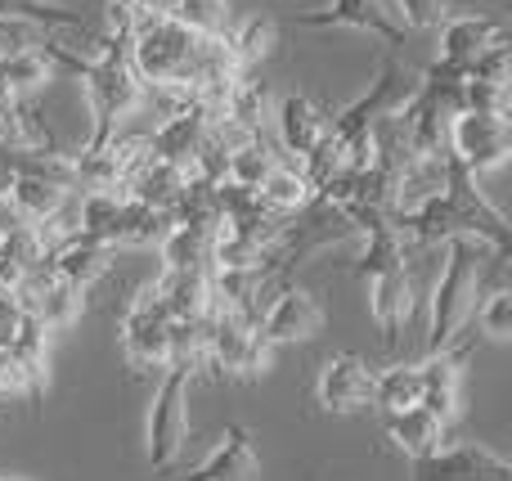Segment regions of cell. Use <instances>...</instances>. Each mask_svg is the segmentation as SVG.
I'll return each mask as SVG.
<instances>
[{"label": "cell", "mask_w": 512, "mask_h": 481, "mask_svg": "<svg viewBox=\"0 0 512 481\" xmlns=\"http://www.w3.org/2000/svg\"><path fill=\"white\" fill-rule=\"evenodd\" d=\"M391 225L405 243H445L454 234H468V239H481L486 248L504 252V257L512 248L508 216L481 194L477 176L450 149H445V189L436 198H427L418 212L391 216Z\"/></svg>", "instance_id": "6da1fadb"}, {"label": "cell", "mask_w": 512, "mask_h": 481, "mask_svg": "<svg viewBox=\"0 0 512 481\" xmlns=\"http://www.w3.org/2000/svg\"><path fill=\"white\" fill-rule=\"evenodd\" d=\"M504 252L486 248L481 239H468V234H454V239L441 243V270L432 279V324H427V351H445L454 347V333L468 324L472 306H477V293L490 284L499 266H504Z\"/></svg>", "instance_id": "7a4b0ae2"}, {"label": "cell", "mask_w": 512, "mask_h": 481, "mask_svg": "<svg viewBox=\"0 0 512 481\" xmlns=\"http://www.w3.org/2000/svg\"><path fill=\"white\" fill-rule=\"evenodd\" d=\"M86 90V104H90V140L81 144V153H99L108 140L117 135V126L144 104V81L140 72L131 68V41H117V36L99 32L95 36V50L81 59V68L72 72Z\"/></svg>", "instance_id": "3957f363"}, {"label": "cell", "mask_w": 512, "mask_h": 481, "mask_svg": "<svg viewBox=\"0 0 512 481\" xmlns=\"http://www.w3.org/2000/svg\"><path fill=\"white\" fill-rule=\"evenodd\" d=\"M360 234H364V248L355 257V275L369 288V315L378 324L382 342H396V333L405 329L418 306L405 275V239L396 234L391 221H378Z\"/></svg>", "instance_id": "277c9868"}, {"label": "cell", "mask_w": 512, "mask_h": 481, "mask_svg": "<svg viewBox=\"0 0 512 481\" xmlns=\"http://www.w3.org/2000/svg\"><path fill=\"white\" fill-rule=\"evenodd\" d=\"M189 378L194 369L189 365H167L162 374L158 392L149 401V419H144V459H149L158 473L176 468L180 450H185V437H189Z\"/></svg>", "instance_id": "5b68a950"}, {"label": "cell", "mask_w": 512, "mask_h": 481, "mask_svg": "<svg viewBox=\"0 0 512 481\" xmlns=\"http://www.w3.org/2000/svg\"><path fill=\"white\" fill-rule=\"evenodd\" d=\"M203 365L216 378H256L270 365V342L256 333V315L243 311H212L207 315V351Z\"/></svg>", "instance_id": "8992f818"}, {"label": "cell", "mask_w": 512, "mask_h": 481, "mask_svg": "<svg viewBox=\"0 0 512 481\" xmlns=\"http://www.w3.org/2000/svg\"><path fill=\"white\" fill-rule=\"evenodd\" d=\"M414 86H418V72L409 68L405 59L387 54L378 77L369 81V90H364L355 104H346L342 113H328V135H333V140H346V135H355V131H373L382 117H391L409 95H414Z\"/></svg>", "instance_id": "52a82bcc"}, {"label": "cell", "mask_w": 512, "mask_h": 481, "mask_svg": "<svg viewBox=\"0 0 512 481\" xmlns=\"http://www.w3.org/2000/svg\"><path fill=\"white\" fill-rule=\"evenodd\" d=\"M445 149H450L472 176L504 167L512 153L508 113H495V108H459V113L450 117V131H445Z\"/></svg>", "instance_id": "ba28073f"}, {"label": "cell", "mask_w": 512, "mask_h": 481, "mask_svg": "<svg viewBox=\"0 0 512 481\" xmlns=\"http://www.w3.org/2000/svg\"><path fill=\"white\" fill-rule=\"evenodd\" d=\"M122 351L131 369H167L171 365V315L153 293V279L135 288L122 315Z\"/></svg>", "instance_id": "9c48e42d"}, {"label": "cell", "mask_w": 512, "mask_h": 481, "mask_svg": "<svg viewBox=\"0 0 512 481\" xmlns=\"http://www.w3.org/2000/svg\"><path fill=\"white\" fill-rule=\"evenodd\" d=\"M409 481H512V464L481 441H459L409 459Z\"/></svg>", "instance_id": "30bf717a"}, {"label": "cell", "mask_w": 512, "mask_h": 481, "mask_svg": "<svg viewBox=\"0 0 512 481\" xmlns=\"http://www.w3.org/2000/svg\"><path fill=\"white\" fill-rule=\"evenodd\" d=\"M9 297L18 302V311L41 320L45 329H68V324H77L81 306H86V297H81L72 284H63V279L50 270V261H36L32 270H23L18 284L9 288Z\"/></svg>", "instance_id": "8fae6325"}, {"label": "cell", "mask_w": 512, "mask_h": 481, "mask_svg": "<svg viewBox=\"0 0 512 481\" xmlns=\"http://www.w3.org/2000/svg\"><path fill=\"white\" fill-rule=\"evenodd\" d=\"M373 383H378V369H369L351 351H337L319 365L315 401L324 414H360L373 405Z\"/></svg>", "instance_id": "7c38bea8"}, {"label": "cell", "mask_w": 512, "mask_h": 481, "mask_svg": "<svg viewBox=\"0 0 512 481\" xmlns=\"http://www.w3.org/2000/svg\"><path fill=\"white\" fill-rule=\"evenodd\" d=\"M319 324H324V311H319V302L306 293V288H279L274 302L256 315V333H261L270 347L315 338Z\"/></svg>", "instance_id": "4fadbf2b"}, {"label": "cell", "mask_w": 512, "mask_h": 481, "mask_svg": "<svg viewBox=\"0 0 512 481\" xmlns=\"http://www.w3.org/2000/svg\"><path fill=\"white\" fill-rule=\"evenodd\" d=\"M297 27H351V32L382 36L387 45H405V27L391 18L387 0H328L324 9L297 14Z\"/></svg>", "instance_id": "5bb4252c"}, {"label": "cell", "mask_w": 512, "mask_h": 481, "mask_svg": "<svg viewBox=\"0 0 512 481\" xmlns=\"http://www.w3.org/2000/svg\"><path fill=\"white\" fill-rule=\"evenodd\" d=\"M207 126H212V108H203L198 99H189V104H180L176 113H167L158 122V131L149 135V149L153 158L162 162H176V167H194V153L203 149L207 140Z\"/></svg>", "instance_id": "9a60e30c"}, {"label": "cell", "mask_w": 512, "mask_h": 481, "mask_svg": "<svg viewBox=\"0 0 512 481\" xmlns=\"http://www.w3.org/2000/svg\"><path fill=\"white\" fill-rule=\"evenodd\" d=\"M270 117H274V135H279V149L292 153L297 162L306 158V153L328 135V113H324V108H319L310 95H297V90H292V95H283V99H274Z\"/></svg>", "instance_id": "2e32d148"}, {"label": "cell", "mask_w": 512, "mask_h": 481, "mask_svg": "<svg viewBox=\"0 0 512 481\" xmlns=\"http://www.w3.org/2000/svg\"><path fill=\"white\" fill-rule=\"evenodd\" d=\"M441 189H445V153H400L396 180H391V216L418 212Z\"/></svg>", "instance_id": "e0dca14e"}, {"label": "cell", "mask_w": 512, "mask_h": 481, "mask_svg": "<svg viewBox=\"0 0 512 481\" xmlns=\"http://www.w3.org/2000/svg\"><path fill=\"white\" fill-rule=\"evenodd\" d=\"M50 270L63 279V284H72L81 297L90 293V288L99 284V279L113 270V248L99 239H86V234H77V239H68L63 248H54L50 257Z\"/></svg>", "instance_id": "ac0fdd59"}, {"label": "cell", "mask_w": 512, "mask_h": 481, "mask_svg": "<svg viewBox=\"0 0 512 481\" xmlns=\"http://www.w3.org/2000/svg\"><path fill=\"white\" fill-rule=\"evenodd\" d=\"M153 293L171 320H207L212 315V270H162Z\"/></svg>", "instance_id": "d6986e66"}, {"label": "cell", "mask_w": 512, "mask_h": 481, "mask_svg": "<svg viewBox=\"0 0 512 481\" xmlns=\"http://www.w3.org/2000/svg\"><path fill=\"white\" fill-rule=\"evenodd\" d=\"M436 32H441V54H436V59L454 63V68H468L486 45H495L499 36H508L504 23H499V18H486V14H450Z\"/></svg>", "instance_id": "ffe728a7"}, {"label": "cell", "mask_w": 512, "mask_h": 481, "mask_svg": "<svg viewBox=\"0 0 512 481\" xmlns=\"http://www.w3.org/2000/svg\"><path fill=\"white\" fill-rule=\"evenodd\" d=\"M256 473H261V464H256V455H252L248 428L230 423V428L221 432V441L212 446V455L189 473V481H256Z\"/></svg>", "instance_id": "44dd1931"}, {"label": "cell", "mask_w": 512, "mask_h": 481, "mask_svg": "<svg viewBox=\"0 0 512 481\" xmlns=\"http://www.w3.org/2000/svg\"><path fill=\"white\" fill-rule=\"evenodd\" d=\"M256 198H261L270 212H279V216H297V212H306L310 203H315V185L306 180V171H301V162L297 158H279L270 167V176L256 185Z\"/></svg>", "instance_id": "7402d4cb"}, {"label": "cell", "mask_w": 512, "mask_h": 481, "mask_svg": "<svg viewBox=\"0 0 512 481\" xmlns=\"http://www.w3.org/2000/svg\"><path fill=\"white\" fill-rule=\"evenodd\" d=\"M0 144L5 149H63L50 126L36 117L32 99H14L5 86H0Z\"/></svg>", "instance_id": "603a6c76"}, {"label": "cell", "mask_w": 512, "mask_h": 481, "mask_svg": "<svg viewBox=\"0 0 512 481\" xmlns=\"http://www.w3.org/2000/svg\"><path fill=\"white\" fill-rule=\"evenodd\" d=\"M68 194L72 189L59 185V180H50V176L9 171V212H14V221H23V225H36L41 216H50Z\"/></svg>", "instance_id": "cb8c5ba5"}, {"label": "cell", "mask_w": 512, "mask_h": 481, "mask_svg": "<svg viewBox=\"0 0 512 481\" xmlns=\"http://www.w3.org/2000/svg\"><path fill=\"white\" fill-rule=\"evenodd\" d=\"M445 423L436 414H427L423 405H409V410H396L387 414V437L400 455L418 459V455H432L436 446H445Z\"/></svg>", "instance_id": "d4e9b609"}, {"label": "cell", "mask_w": 512, "mask_h": 481, "mask_svg": "<svg viewBox=\"0 0 512 481\" xmlns=\"http://www.w3.org/2000/svg\"><path fill=\"white\" fill-rule=\"evenodd\" d=\"M225 41H230V54H234V63H239V72H256L274 54V45H279V23L265 14L234 18Z\"/></svg>", "instance_id": "484cf974"}, {"label": "cell", "mask_w": 512, "mask_h": 481, "mask_svg": "<svg viewBox=\"0 0 512 481\" xmlns=\"http://www.w3.org/2000/svg\"><path fill=\"white\" fill-rule=\"evenodd\" d=\"M185 185H189V171L185 167L153 158L149 167L131 180L126 198H135V203H144V207H162V212H171V207L180 203V194H185Z\"/></svg>", "instance_id": "4316f807"}, {"label": "cell", "mask_w": 512, "mask_h": 481, "mask_svg": "<svg viewBox=\"0 0 512 481\" xmlns=\"http://www.w3.org/2000/svg\"><path fill=\"white\" fill-rule=\"evenodd\" d=\"M54 59L41 50V45H32V50L23 54H9V59H0V86L9 90L14 99H36L45 86L54 81Z\"/></svg>", "instance_id": "83f0119b"}, {"label": "cell", "mask_w": 512, "mask_h": 481, "mask_svg": "<svg viewBox=\"0 0 512 481\" xmlns=\"http://www.w3.org/2000/svg\"><path fill=\"white\" fill-rule=\"evenodd\" d=\"M274 108V90L270 81H261L256 72H243L239 81H234V90L225 95V108L221 117H230L234 126H243V131H265V117H270Z\"/></svg>", "instance_id": "f1b7e54d"}, {"label": "cell", "mask_w": 512, "mask_h": 481, "mask_svg": "<svg viewBox=\"0 0 512 481\" xmlns=\"http://www.w3.org/2000/svg\"><path fill=\"white\" fill-rule=\"evenodd\" d=\"M279 158H283V153L274 149L270 135L256 131V135H248L243 144H234V149H230V158H225V180H230V185H239V189H252V194H256V185L270 176V167Z\"/></svg>", "instance_id": "f546056e"}, {"label": "cell", "mask_w": 512, "mask_h": 481, "mask_svg": "<svg viewBox=\"0 0 512 481\" xmlns=\"http://www.w3.org/2000/svg\"><path fill=\"white\" fill-rule=\"evenodd\" d=\"M0 18H23L36 27H63V32H90V14L77 5H54V0H0Z\"/></svg>", "instance_id": "4dcf8cb0"}, {"label": "cell", "mask_w": 512, "mask_h": 481, "mask_svg": "<svg viewBox=\"0 0 512 481\" xmlns=\"http://www.w3.org/2000/svg\"><path fill=\"white\" fill-rule=\"evenodd\" d=\"M418 396H423V383H418V365H391V369H382L378 383H373V405H382L387 414L418 405Z\"/></svg>", "instance_id": "1f68e13d"}, {"label": "cell", "mask_w": 512, "mask_h": 481, "mask_svg": "<svg viewBox=\"0 0 512 481\" xmlns=\"http://www.w3.org/2000/svg\"><path fill=\"white\" fill-rule=\"evenodd\" d=\"M171 18H180L185 27H194V32H203V36H225L234 27L230 0H176Z\"/></svg>", "instance_id": "d6a6232c"}, {"label": "cell", "mask_w": 512, "mask_h": 481, "mask_svg": "<svg viewBox=\"0 0 512 481\" xmlns=\"http://www.w3.org/2000/svg\"><path fill=\"white\" fill-rule=\"evenodd\" d=\"M459 0H387L391 18H396L405 32H436L445 18L454 14Z\"/></svg>", "instance_id": "836d02e7"}, {"label": "cell", "mask_w": 512, "mask_h": 481, "mask_svg": "<svg viewBox=\"0 0 512 481\" xmlns=\"http://www.w3.org/2000/svg\"><path fill=\"white\" fill-rule=\"evenodd\" d=\"M477 333L490 342H508L512 338V293L508 288H490L477 306Z\"/></svg>", "instance_id": "e575fe53"}, {"label": "cell", "mask_w": 512, "mask_h": 481, "mask_svg": "<svg viewBox=\"0 0 512 481\" xmlns=\"http://www.w3.org/2000/svg\"><path fill=\"white\" fill-rule=\"evenodd\" d=\"M0 396H23V401H32V410L45 401V387L27 374L23 360H18L9 347H0Z\"/></svg>", "instance_id": "d590c367"}, {"label": "cell", "mask_w": 512, "mask_h": 481, "mask_svg": "<svg viewBox=\"0 0 512 481\" xmlns=\"http://www.w3.org/2000/svg\"><path fill=\"white\" fill-rule=\"evenodd\" d=\"M41 32H45V27L23 23V18H0V59H9V54H23V50H32V45H41Z\"/></svg>", "instance_id": "8d00e7d4"}, {"label": "cell", "mask_w": 512, "mask_h": 481, "mask_svg": "<svg viewBox=\"0 0 512 481\" xmlns=\"http://www.w3.org/2000/svg\"><path fill=\"white\" fill-rule=\"evenodd\" d=\"M0 481H27V477H9V473H0Z\"/></svg>", "instance_id": "74e56055"}]
</instances>
